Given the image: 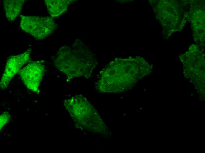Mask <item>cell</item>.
<instances>
[{"instance_id":"5b68a950","label":"cell","mask_w":205,"mask_h":153,"mask_svg":"<svg viewBox=\"0 0 205 153\" xmlns=\"http://www.w3.org/2000/svg\"><path fill=\"white\" fill-rule=\"evenodd\" d=\"M68 0H45L47 10L52 18L57 17L66 12L73 1Z\"/></svg>"},{"instance_id":"277c9868","label":"cell","mask_w":205,"mask_h":153,"mask_svg":"<svg viewBox=\"0 0 205 153\" xmlns=\"http://www.w3.org/2000/svg\"><path fill=\"white\" fill-rule=\"evenodd\" d=\"M31 52V49H29L22 53L11 56L8 59L0 81L1 89L7 88L15 75L29 60Z\"/></svg>"},{"instance_id":"7a4b0ae2","label":"cell","mask_w":205,"mask_h":153,"mask_svg":"<svg viewBox=\"0 0 205 153\" xmlns=\"http://www.w3.org/2000/svg\"><path fill=\"white\" fill-rule=\"evenodd\" d=\"M20 17L21 29L37 39L47 37L57 27L55 21L51 17L21 15Z\"/></svg>"},{"instance_id":"52a82bcc","label":"cell","mask_w":205,"mask_h":153,"mask_svg":"<svg viewBox=\"0 0 205 153\" xmlns=\"http://www.w3.org/2000/svg\"><path fill=\"white\" fill-rule=\"evenodd\" d=\"M11 118V115L7 112H3L0 116V130L2 127L9 122Z\"/></svg>"},{"instance_id":"6da1fadb","label":"cell","mask_w":205,"mask_h":153,"mask_svg":"<svg viewBox=\"0 0 205 153\" xmlns=\"http://www.w3.org/2000/svg\"><path fill=\"white\" fill-rule=\"evenodd\" d=\"M54 66L69 78L90 76L96 62L87 46L80 40L72 45H64L57 53L54 60Z\"/></svg>"},{"instance_id":"3957f363","label":"cell","mask_w":205,"mask_h":153,"mask_svg":"<svg viewBox=\"0 0 205 153\" xmlns=\"http://www.w3.org/2000/svg\"><path fill=\"white\" fill-rule=\"evenodd\" d=\"M43 60L32 61L19 71L18 74L26 87L38 94L45 71Z\"/></svg>"},{"instance_id":"8992f818","label":"cell","mask_w":205,"mask_h":153,"mask_svg":"<svg viewBox=\"0 0 205 153\" xmlns=\"http://www.w3.org/2000/svg\"><path fill=\"white\" fill-rule=\"evenodd\" d=\"M25 1L24 0H5L3 2L4 13L10 22L14 21L20 13Z\"/></svg>"}]
</instances>
